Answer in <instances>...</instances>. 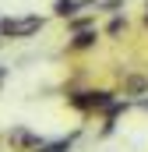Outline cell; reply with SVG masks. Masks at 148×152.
<instances>
[{
    "mask_svg": "<svg viewBox=\"0 0 148 152\" xmlns=\"http://www.w3.org/2000/svg\"><path fill=\"white\" fill-rule=\"evenodd\" d=\"M95 42H99V28L92 25V28H81L71 36V50H92Z\"/></svg>",
    "mask_w": 148,
    "mask_h": 152,
    "instance_id": "cell-5",
    "label": "cell"
},
{
    "mask_svg": "<svg viewBox=\"0 0 148 152\" xmlns=\"http://www.w3.org/2000/svg\"><path fill=\"white\" fill-rule=\"evenodd\" d=\"M46 28V18L39 14H4L0 18V39H32Z\"/></svg>",
    "mask_w": 148,
    "mask_h": 152,
    "instance_id": "cell-1",
    "label": "cell"
},
{
    "mask_svg": "<svg viewBox=\"0 0 148 152\" xmlns=\"http://www.w3.org/2000/svg\"><path fill=\"white\" fill-rule=\"evenodd\" d=\"M138 106H141V110H148V99H138Z\"/></svg>",
    "mask_w": 148,
    "mask_h": 152,
    "instance_id": "cell-10",
    "label": "cell"
},
{
    "mask_svg": "<svg viewBox=\"0 0 148 152\" xmlns=\"http://www.w3.org/2000/svg\"><path fill=\"white\" fill-rule=\"evenodd\" d=\"M42 142H46L42 134H36L32 127H21V124L7 131V145H11L14 152H39V149H42Z\"/></svg>",
    "mask_w": 148,
    "mask_h": 152,
    "instance_id": "cell-3",
    "label": "cell"
},
{
    "mask_svg": "<svg viewBox=\"0 0 148 152\" xmlns=\"http://www.w3.org/2000/svg\"><path fill=\"white\" fill-rule=\"evenodd\" d=\"M92 4H99V0H53V14L57 18H74L78 11H85V7H92Z\"/></svg>",
    "mask_w": 148,
    "mask_h": 152,
    "instance_id": "cell-4",
    "label": "cell"
},
{
    "mask_svg": "<svg viewBox=\"0 0 148 152\" xmlns=\"http://www.w3.org/2000/svg\"><path fill=\"white\" fill-rule=\"evenodd\" d=\"M67 103H71L74 110H81V113H102V110L113 103V92L110 88H88V92L67 96Z\"/></svg>",
    "mask_w": 148,
    "mask_h": 152,
    "instance_id": "cell-2",
    "label": "cell"
},
{
    "mask_svg": "<svg viewBox=\"0 0 148 152\" xmlns=\"http://www.w3.org/2000/svg\"><path fill=\"white\" fill-rule=\"evenodd\" d=\"M127 28V18H120V14H113L110 18V25H106V36H120Z\"/></svg>",
    "mask_w": 148,
    "mask_h": 152,
    "instance_id": "cell-8",
    "label": "cell"
},
{
    "mask_svg": "<svg viewBox=\"0 0 148 152\" xmlns=\"http://www.w3.org/2000/svg\"><path fill=\"white\" fill-rule=\"evenodd\" d=\"M123 92H127V96H145V92H148V78L127 75V78H123Z\"/></svg>",
    "mask_w": 148,
    "mask_h": 152,
    "instance_id": "cell-6",
    "label": "cell"
},
{
    "mask_svg": "<svg viewBox=\"0 0 148 152\" xmlns=\"http://www.w3.org/2000/svg\"><path fill=\"white\" fill-rule=\"evenodd\" d=\"M4 78H7V67H0V85H4Z\"/></svg>",
    "mask_w": 148,
    "mask_h": 152,
    "instance_id": "cell-9",
    "label": "cell"
},
{
    "mask_svg": "<svg viewBox=\"0 0 148 152\" xmlns=\"http://www.w3.org/2000/svg\"><path fill=\"white\" fill-rule=\"evenodd\" d=\"M92 25H95V14H85V18H78V14H74V18H67V32H81V28H92Z\"/></svg>",
    "mask_w": 148,
    "mask_h": 152,
    "instance_id": "cell-7",
    "label": "cell"
}]
</instances>
